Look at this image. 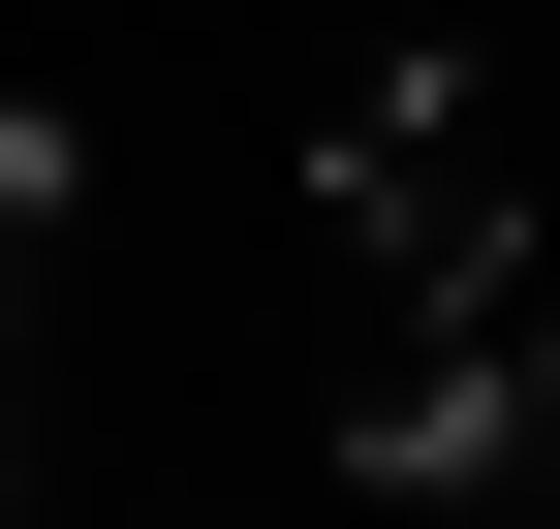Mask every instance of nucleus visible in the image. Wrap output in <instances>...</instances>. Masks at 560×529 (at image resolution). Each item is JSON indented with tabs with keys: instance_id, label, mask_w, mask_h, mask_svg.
Listing matches in <instances>:
<instances>
[{
	"instance_id": "f257e3e1",
	"label": "nucleus",
	"mask_w": 560,
	"mask_h": 529,
	"mask_svg": "<svg viewBox=\"0 0 560 529\" xmlns=\"http://www.w3.org/2000/svg\"><path fill=\"white\" fill-rule=\"evenodd\" d=\"M312 219L374 249V311H405V343L529 281V219H499V156H467V62H374V94L312 125Z\"/></svg>"
}]
</instances>
